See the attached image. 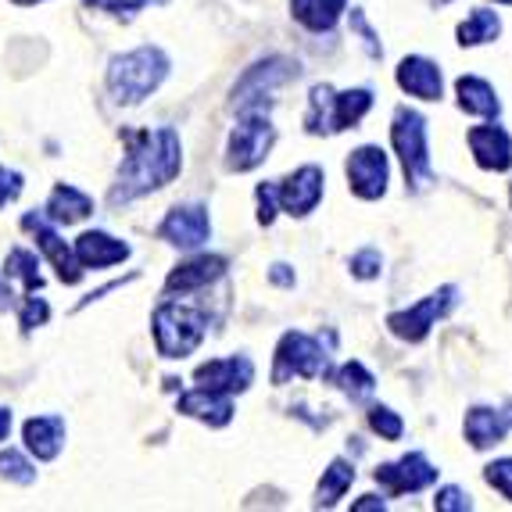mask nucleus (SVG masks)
Masks as SVG:
<instances>
[{"label":"nucleus","instance_id":"nucleus-1","mask_svg":"<svg viewBox=\"0 0 512 512\" xmlns=\"http://www.w3.org/2000/svg\"><path fill=\"white\" fill-rule=\"evenodd\" d=\"M126 144V158H122V169L111 187V205H129L151 190H162L183 169L180 133L172 126L129 133Z\"/></svg>","mask_w":512,"mask_h":512},{"label":"nucleus","instance_id":"nucleus-2","mask_svg":"<svg viewBox=\"0 0 512 512\" xmlns=\"http://www.w3.org/2000/svg\"><path fill=\"white\" fill-rule=\"evenodd\" d=\"M165 76H169V58L158 47H140V51H129L122 58H111L108 90L119 104L133 108L144 97H151L165 83Z\"/></svg>","mask_w":512,"mask_h":512},{"label":"nucleus","instance_id":"nucleus-3","mask_svg":"<svg viewBox=\"0 0 512 512\" xmlns=\"http://www.w3.org/2000/svg\"><path fill=\"white\" fill-rule=\"evenodd\" d=\"M373 108V94L369 90H330V86H312L308 94V115L305 129L316 137H333L344 129H355L362 122V115Z\"/></svg>","mask_w":512,"mask_h":512},{"label":"nucleus","instance_id":"nucleus-4","mask_svg":"<svg viewBox=\"0 0 512 512\" xmlns=\"http://www.w3.org/2000/svg\"><path fill=\"white\" fill-rule=\"evenodd\" d=\"M154 344H158V355L162 359H187L201 348L208 333V316L197 312V308L176 305V301H165V305L154 308Z\"/></svg>","mask_w":512,"mask_h":512},{"label":"nucleus","instance_id":"nucleus-5","mask_svg":"<svg viewBox=\"0 0 512 512\" xmlns=\"http://www.w3.org/2000/svg\"><path fill=\"white\" fill-rule=\"evenodd\" d=\"M276 144V129L265 115V108H244L240 111L237 129L230 133V147H226V169L230 172H248L269 158Z\"/></svg>","mask_w":512,"mask_h":512},{"label":"nucleus","instance_id":"nucleus-6","mask_svg":"<svg viewBox=\"0 0 512 512\" xmlns=\"http://www.w3.org/2000/svg\"><path fill=\"white\" fill-rule=\"evenodd\" d=\"M391 144L402 158L405 180L412 183V190H423L430 183V147H427V119L412 108L394 111L391 126Z\"/></svg>","mask_w":512,"mask_h":512},{"label":"nucleus","instance_id":"nucleus-7","mask_svg":"<svg viewBox=\"0 0 512 512\" xmlns=\"http://www.w3.org/2000/svg\"><path fill=\"white\" fill-rule=\"evenodd\" d=\"M330 373V355L326 348L308 337V333H283L280 344H276V366H273V384H287L294 376H305V380H319V376Z\"/></svg>","mask_w":512,"mask_h":512},{"label":"nucleus","instance_id":"nucleus-8","mask_svg":"<svg viewBox=\"0 0 512 512\" xmlns=\"http://www.w3.org/2000/svg\"><path fill=\"white\" fill-rule=\"evenodd\" d=\"M455 287H441V291L427 294L423 301L409 305L405 312H391L387 316V330L398 337V341H409V344H419L427 341V333L437 326V319L448 316V308L455 305Z\"/></svg>","mask_w":512,"mask_h":512},{"label":"nucleus","instance_id":"nucleus-9","mask_svg":"<svg viewBox=\"0 0 512 512\" xmlns=\"http://www.w3.org/2000/svg\"><path fill=\"white\" fill-rule=\"evenodd\" d=\"M298 76V65L287 58H265L258 61V65H251L244 76H240L237 90H233V104H237L240 111L244 108H262V97L269 101V94L273 90H280L287 79Z\"/></svg>","mask_w":512,"mask_h":512},{"label":"nucleus","instance_id":"nucleus-10","mask_svg":"<svg viewBox=\"0 0 512 512\" xmlns=\"http://www.w3.org/2000/svg\"><path fill=\"white\" fill-rule=\"evenodd\" d=\"M344 172H348L351 194L362 197V201H376V197L387 194V176H391V169H387V154L380 151V147L366 144V147H359V151H351L348 162H344Z\"/></svg>","mask_w":512,"mask_h":512},{"label":"nucleus","instance_id":"nucleus-11","mask_svg":"<svg viewBox=\"0 0 512 512\" xmlns=\"http://www.w3.org/2000/svg\"><path fill=\"white\" fill-rule=\"evenodd\" d=\"M373 477H376V484L384 487L387 495L398 498V495H416V491L430 487L437 480V470L430 466L423 452H409L398 462H384V466H376Z\"/></svg>","mask_w":512,"mask_h":512},{"label":"nucleus","instance_id":"nucleus-12","mask_svg":"<svg viewBox=\"0 0 512 512\" xmlns=\"http://www.w3.org/2000/svg\"><path fill=\"white\" fill-rule=\"evenodd\" d=\"M323 183L326 176L319 165H301L283 183H276V205L287 215H298V219L316 212V205L323 201Z\"/></svg>","mask_w":512,"mask_h":512},{"label":"nucleus","instance_id":"nucleus-13","mask_svg":"<svg viewBox=\"0 0 512 512\" xmlns=\"http://www.w3.org/2000/svg\"><path fill=\"white\" fill-rule=\"evenodd\" d=\"M158 233H162V240H169L172 248H183V251L201 248V244L208 240V233H212L208 208H201V205L172 208V212L165 215L162 226H158Z\"/></svg>","mask_w":512,"mask_h":512},{"label":"nucleus","instance_id":"nucleus-14","mask_svg":"<svg viewBox=\"0 0 512 512\" xmlns=\"http://www.w3.org/2000/svg\"><path fill=\"white\" fill-rule=\"evenodd\" d=\"M22 226H26L29 233H36V248L51 258V265L58 269L61 283H79V280H83V265L76 262V255H72L69 244H65V240L51 230V222L43 219V215L29 212V215H22Z\"/></svg>","mask_w":512,"mask_h":512},{"label":"nucleus","instance_id":"nucleus-15","mask_svg":"<svg viewBox=\"0 0 512 512\" xmlns=\"http://www.w3.org/2000/svg\"><path fill=\"white\" fill-rule=\"evenodd\" d=\"M194 380L208 391H219V394H240L248 391L251 380H255V366L251 359L244 355H230V359H215V362H205V366H197Z\"/></svg>","mask_w":512,"mask_h":512},{"label":"nucleus","instance_id":"nucleus-16","mask_svg":"<svg viewBox=\"0 0 512 512\" xmlns=\"http://www.w3.org/2000/svg\"><path fill=\"white\" fill-rule=\"evenodd\" d=\"M226 273V258L222 255H197L190 262L176 265L165 280V294H190V291H201L208 283H215L219 276Z\"/></svg>","mask_w":512,"mask_h":512},{"label":"nucleus","instance_id":"nucleus-17","mask_svg":"<svg viewBox=\"0 0 512 512\" xmlns=\"http://www.w3.org/2000/svg\"><path fill=\"white\" fill-rule=\"evenodd\" d=\"M466 140H470V151L480 169L505 172L512 165V137L502 126H477V129H470Z\"/></svg>","mask_w":512,"mask_h":512},{"label":"nucleus","instance_id":"nucleus-18","mask_svg":"<svg viewBox=\"0 0 512 512\" xmlns=\"http://www.w3.org/2000/svg\"><path fill=\"white\" fill-rule=\"evenodd\" d=\"M462 430H466V441L477 448V452H484V448H495V444L505 441V434L512 430V409L502 412V409H470L466 412V423H462Z\"/></svg>","mask_w":512,"mask_h":512},{"label":"nucleus","instance_id":"nucleus-19","mask_svg":"<svg viewBox=\"0 0 512 512\" xmlns=\"http://www.w3.org/2000/svg\"><path fill=\"white\" fill-rule=\"evenodd\" d=\"M398 86L405 94L419 97V101H441V69L430 58L409 54L398 65Z\"/></svg>","mask_w":512,"mask_h":512},{"label":"nucleus","instance_id":"nucleus-20","mask_svg":"<svg viewBox=\"0 0 512 512\" xmlns=\"http://www.w3.org/2000/svg\"><path fill=\"white\" fill-rule=\"evenodd\" d=\"M72 255H76V262L83 265V269H104V265L126 262L129 244H122V240L108 237V233H101V230H90L76 240V251H72Z\"/></svg>","mask_w":512,"mask_h":512},{"label":"nucleus","instance_id":"nucleus-21","mask_svg":"<svg viewBox=\"0 0 512 512\" xmlns=\"http://www.w3.org/2000/svg\"><path fill=\"white\" fill-rule=\"evenodd\" d=\"M180 412L183 416H194L208 427H226L233 419V405H230V394H219V391H208V387H197V391L183 394L180 398Z\"/></svg>","mask_w":512,"mask_h":512},{"label":"nucleus","instance_id":"nucleus-22","mask_svg":"<svg viewBox=\"0 0 512 512\" xmlns=\"http://www.w3.org/2000/svg\"><path fill=\"white\" fill-rule=\"evenodd\" d=\"M26 437V448L36 455V459L51 462L54 455L61 452V444H65V419L61 416H33L22 430Z\"/></svg>","mask_w":512,"mask_h":512},{"label":"nucleus","instance_id":"nucleus-23","mask_svg":"<svg viewBox=\"0 0 512 512\" xmlns=\"http://www.w3.org/2000/svg\"><path fill=\"white\" fill-rule=\"evenodd\" d=\"M455 94H459V108L470 111V115H480V119H495L498 111H502L491 83L480 76H462L459 83H455Z\"/></svg>","mask_w":512,"mask_h":512},{"label":"nucleus","instance_id":"nucleus-24","mask_svg":"<svg viewBox=\"0 0 512 512\" xmlns=\"http://www.w3.org/2000/svg\"><path fill=\"white\" fill-rule=\"evenodd\" d=\"M94 212V201L83 194V190L69 187V183H61V187H54L51 201H47V219L51 222H65V226H72V222L86 219V215Z\"/></svg>","mask_w":512,"mask_h":512},{"label":"nucleus","instance_id":"nucleus-25","mask_svg":"<svg viewBox=\"0 0 512 512\" xmlns=\"http://www.w3.org/2000/svg\"><path fill=\"white\" fill-rule=\"evenodd\" d=\"M344 4L348 0H291V11L312 33H330L337 26V18L344 15Z\"/></svg>","mask_w":512,"mask_h":512},{"label":"nucleus","instance_id":"nucleus-26","mask_svg":"<svg viewBox=\"0 0 512 512\" xmlns=\"http://www.w3.org/2000/svg\"><path fill=\"white\" fill-rule=\"evenodd\" d=\"M351 480H355V466L344 459H333L330 470L323 473V480H319L316 487V509H330V505H337V498H344V491L351 487Z\"/></svg>","mask_w":512,"mask_h":512},{"label":"nucleus","instance_id":"nucleus-27","mask_svg":"<svg viewBox=\"0 0 512 512\" xmlns=\"http://www.w3.org/2000/svg\"><path fill=\"white\" fill-rule=\"evenodd\" d=\"M333 384L341 387L344 394H348L351 402H366L369 394L376 391V376L369 373L366 366H362V362H344L341 369H337V373H333Z\"/></svg>","mask_w":512,"mask_h":512},{"label":"nucleus","instance_id":"nucleus-28","mask_svg":"<svg viewBox=\"0 0 512 512\" xmlns=\"http://www.w3.org/2000/svg\"><path fill=\"white\" fill-rule=\"evenodd\" d=\"M4 273H8V280L22 283V287H26L29 294H36L43 287L40 262H36V255H33V251H26V248L8 251V258H4Z\"/></svg>","mask_w":512,"mask_h":512},{"label":"nucleus","instance_id":"nucleus-29","mask_svg":"<svg viewBox=\"0 0 512 512\" xmlns=\"http://www.w3.org/2000/svg\"><path fill=\"white\" fill-rule=\"evenodd\" d=\"M498 33H502V22H498L495 11L477 8V11H473V15L459 26V43H462V47H480V43L495 40Z\"/></svg>","mask_w":512,"mask_h":512},{"label":"nucleus","instance_id":"nucleus-30","mask_svg":"<svg viewBox=\"0 0 512 512\" xmlns=\"http://www.w3.org/2000/svg\"><path fill=\"white\" fill-rule=\"evenodd\" d=\"M369 427H373V434H380L384 441H398V437L405 434V423L398 412H391L387 405H376V409H369Z\"/></svg>","mask_w":512,"mask_h":512},{"label":"nucleus","instance_id":"nucleus-31","mask_svg":"<svg viewBox=\"0 0 512 512\" xmlns=\"http://www.w3.org/2000/svg\"><path fill=\"white\" fill-rule=\"evenodd\" d=\"M0 477H8V480H15V484H33L36 480V470L29 466L26 459L18 452H0Z\"/></svg>","mask_w":512,"mask_h":512},{"label":"nucleus","instance_id":"nucleus-32","mask_svg":"<svg viewBox=\"0 0 512 512\" xmlns=\"http://www.w3.org/2000/svg\"><path fill=\"white\" fill-rule=\"evenodd\" d=\"M434 509L437 512H470L473 498L462 491V487H441L434 495Z\"/></svg>","mask_w":512,"mask_h":512},{"label":"nucleus","instance_id":"nucleus-33","mask_svg":"<svg viewBox=\"0 0 512 512\" xmlns=\"http://www.w3.org/2000/svg\"><path fill=\"white\" fill-rule=\"evenodd\" d=\"M380 265H384L380 251L362 248L359 255L351 258V276H355V280H376V276H380Z\"/></svg>","mask_w":512,"mask_h":512},{"label":"nucleus","instance_id":"nucleus-34","mask_svg":"<svg viewBox=\"0 0 512 512\" xmlns=\"http://www.w3.org/2000/svg\"><path fill=\"white\" fill-rule=\"evenodd\" d=\"M484 480L495 487L498 495H505L512 502V459H495L484 470Z\"/></svg>","mask_w":512,"mask_h":512},{"label":"nucleus","instance_id":"nucleus-35","mask_svg":"<svg viewBox=\"0 0 512 512\" xmlns=\"http://www.w3.org/2000/svg\"><path fill=\"white\" fill-rule=\"evenodd\" d=\"M86 8H97V11H108V15H137L140 8H147V4H162V0H83Z\"/></svg>","mask_w":512,"mask_h":512},{"label":"nucleus","instance_id":"nucleus-36","mask_svg":"<svg viewBox=\"0 0 512 512\" xmlns=\"http://www.w3.org/2000/svg\"><path fill=\"white\" fill-rule=\"evenodd\" d=\"M47 316H51V308H47V301H43V298H33V294H29L26 305H22V330H36V326L47 323Z\"/></svg>","mask_w":512,"mask_h":512},{"label":"nucleus","instance_id":"nucleus-37","mask_svg":"<svg viewBox=\"0 0 512 512\" xmlns=\"http://www.w3.org/2000/svg\"><path fill=\"white\" fill-rule=\"evenodd\" d=\"M255 194H258V222L269 226L276 219V183H262Z\"/></svg>","mask_w":512,"mask_h":512},{"label":"nucleus","instance_id":"nucleus-38","mask_svg":"<svg viewBox=\"0 0 512 512\" xmlns=\"http://www.w3.org/2000/svg\"><path fill=\"white\" fill-rule=\"evenodd\" d=\"M18 194H22V176L8 165H0V208L11 205Z\"/></svg>","mask_w":512,"mask_h":512},{"label":"nucleus","instance_id":"nucleus-39","mask_svg":"<svg viewBox=\"0 0 512 512\" xmlns=\"http://www.w3.org/2000/svg\"><path fill=\"white\" fill-rule=\"evenodd\" d=\"M351 26H355V29L362 33V40H366V47H369V54H373V58H380V54H384V51H380V43H376V33L366 26V18H362V11H351Z\"/></svg>","mask_w":512,"mask_h":512},{"label":"nucleus","instance_id":"nucleus-40","mask_svg":"<svg viewBox=\"0 0 512 512\" xmlns=\"http://www.w3.org/2000/svg\"><path fill=\"white\" fill-rule=\"evenodd\" d=\"M355 512H373V509H387L384 505V498H376V495H366V498H359V502L351 505Z\"/></svg>","mask_w":512,"mask_h":512},{"label":"nucleus","instance_id":"nucleus-41","mask_svg":"<svg viewBox=\"0 0 512 512\" xmlns=\"http://www.w3.org/2000/svg\"><path fill=\"white\" fill-rule=\"evenodd\" d=\"M273 283H280V287H291L294 283V273H291V265H273Z\"/></svg>","mask_w":512,"mask_h":512},{"label":"nucleus","instance_id":"nucleus-42","mask_svg":"<svg viewBox=\"0 0 512 512\" xmlns=\"http://www.w3.org/2000/svg\"><path fill=\"white\" fill-rule=\"evenodd\" d=\"M11 434V412L8 409H0V441Z\"/></svg>","mask_w":512,"mask_h":512},{"label":"nucleus","instance_id":"nucleus-43","mask_svg":"<svg viewBox=\"0 0 512 512\" xmlns=\"http://www.w3.org/2000/svg\"><path fill=\"white\" fill-rule=\"evenodd\" d=\"M11 298H15V294H11V287L0 280V308H11Z\"/></svg>","mask_w":512,"mask_h":512},{"label":"nucleus","instance_id":"nucleus-44","mask_svg":"<svg viewBox=\"0 0 512 512\" xmlns=\"http://www.w3.org/2000/svg\"><path fill=\"white\" fill-rule=\"evenodd\" d=\"M15 4H36V0H15Z\"/></svg>","mask_w":512,"mask_h":512},{"label":"nucleus","instance_id":"nucleus-45","mask_svg":"<svg viewBox=\"0 0 512 512\" xmlns=\"http://www.w3.org/2000/svg\"><path fill=\"white\" fill-rule=\"evenodd\" d=\"M498 4H512V0H498Z\"/></svg>","mask_w":512,"mask_h":512},{"label":"nucleus","instance_id":"nucleus-46","mask_svg":"<svg viewBox=\"0 0 512 512\" xmlns=\"http://www.w3.org/2000/svg\"><path fill=\"white\" fill-rule=\"evenodd\" d=\"M509 194H512V187H509Z\"/></svg>","mask_w":512,"mask_h":512}]
</instances>
